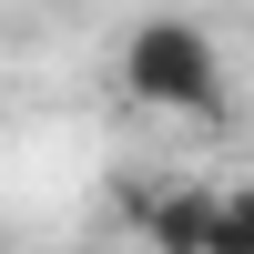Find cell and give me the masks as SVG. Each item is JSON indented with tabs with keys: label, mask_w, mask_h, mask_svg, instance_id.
<instances>
[{
	"label": "cell",
	"mask_w": 254,
	"mask_h": 254,
	"mask_svg": "<svg viewBox=\"0 0 254 254\" xmlns=\"http://www.w3.org/2000/svg\"><path fill=\"white\" fill-rule=\"evenodd\" d=\"M203 254H254V183L214 193V244H203Z\"/></svg>",
	"instance_id": "3957f363"
},
{
	"label": "cell",
	"mask_w": 254,
	"mask_h": 254,
	"mask_svg": "<svg viewBox=\"0 0 254 254\" xmlns=\"http://www.w3.org/2000/svg\"><path fill=\"white\" fill-rule=\"evenodd\" d=\"M122 92L142 112H224V51L193 20H142L122 41Z\"/></svg>",
	"instance_id": "6da1fadb"
},
{
	"label": "cell",
	"mask_w": 254,
	"mask_h": 254,
	"mask_svg": "<svg viewBox=\"0 0 254 254\" xmlns=\"http://www.w3.org/2000/svg\"><path fill=\"white\" fill-rule=\"evenodd\" d=\"M142 244H153V254H203V244H214V193H203V183L153 193V203H142Z\"/></svg>",
	"instance_id": "7a4b0ae2"
}]
</instances>
